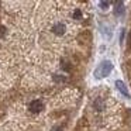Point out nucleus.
Here are the masks:
<instances>
[{"label":"nucleus","instance_id":"f257e3e1","mask_svg":"<svg viewBox=\"0 0 131 131\" xmlns=\"http://www.w3.org/2000/svg\"><path fill=\"white\" fill-rule=\"evenodd\" d=\"M111 69H113L111 62H110V61H104V62H102L99 65V68L96 69L94 75H96V78H104V76H107V75L110 73Z\"/></svg>","mask_w":131,"mask_h":131},{"label":"nucleus","instance_id":"f03ea898","mask_svg":"<svg viewBox=\"0 0 131 131\" xmlns=\"http://www.w3.org/2000/svg\"><path fill=\"white\" fill-rule=\"evenodd\" d=\"M42 103H41V100H34V102L30 103V111L31 113H40L41 110H42Z\"/></svg>","mask_w":131,"mask_h":131},{"label":"nucleus","instance_id":"7ed1b4c3","mask_svg":"<svg viewBox=\"0 0 131 131\" xmlns=\"http://www.w3.org/2000/svg\"><path fill=\"white\" fill-rule=\"evenodd\" d=\"M52 32L57 34V35H63V32H65V26H63L62 23H57L52 27Z\"/></svg>","mask_w":131,"mask_h":131},{"label":"nucleus","instance_id":"20e7f679","mask_svg":"<svg viewBox=\"0 0 131 131\" xmlns=\"http://www.w3.org/2000/svg\"><path fill=\"white\" fill-rule=\"evenodd\" d=\"M116 86H117V89H118V90L121 92V93L124 94L125 97H128V90H127V88H125V85L121 82V80H117V82H116Z\"/></svg>","mask_w":131,"mask_h":131},{"label":"nucleus","instance_id":"39448f33","mask_svg":"<svg viewBox=\"0 0 131 131\" xmlns=\"http://www.w3.org/2000/svg\"><path fill=\"white\" fill-rule=\"evenodd\" d=\"M123 13V4L121 3H117V7H116V14H121Z\"/></svg>","mask_w":131,"mask_h":131},{"label":"nucleus","instance_id":"423d86ee","mask_svg":"<svg viewBox=\"0 0 131 131\" xmlns=\"http://www.w3.org/2000/svg\"><path fill=\"white\" fill-rule=\"evenodd\" d=\"M73 17H75V18H82V12H80L79 9H76V10L73 12Z\"/></svg>","mask_w":131,"mask_h":131},{"label":"nucleus","instance_id":"0eeeda50","mask_svg":"<svg viewBox=\"0 0 131 131\" xmlns=\"http://www.w3.org/2000/svg\"><path fill=\"white\" fill-rule=\"evenodd\" d=\"M100 6H102V9H107L108 2H100Z\"/></svg>","mask_w":131,"mask_h":131},{"label":"nucleus","instance_id":"6e6552de","mask_svg":"<svg viewBox=\"0 0 131 131\" xmlns=\"http://www.w3.org/2000/svg\"><path fill=\"white\" fill-rule=\"evenodd\" d=\"M55 80H65V78H59V76H55Z\"/></svg>","mask_w":131,"mask_h":131},{"label":"nucleus","instance_id":"1a4fd4ad","mask_svg":"<svg viewBox=\"0 0 131 131\" xmlns=\"http://www.w3.org/2000/svg\"><path fill=\"white\" fill-rule=\"evenodd\" d=\"M52 131H61V128H59V127H55V128H54V130H52Z\"/></svg>","mask_w":131,"mask_h":131},{"label":"nucleus","instance_id":"9d476101","mask_svg":"<svg viewBox=\"0 0 131 131\" xmlns=\"http://www.w3.org/2000/svg\"><path fill=\"white\" fill-rule=\"evenodd\" d=\"M130 41H131V34H130Z\"/></svg>","mask_w":131,"mask_h":131}]
</instances>
